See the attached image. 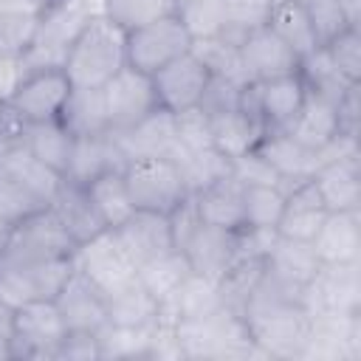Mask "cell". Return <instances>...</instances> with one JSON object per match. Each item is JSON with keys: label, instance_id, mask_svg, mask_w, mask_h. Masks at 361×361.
<instances>
[{"label": "cell", "instance_id": "cell-12", "mask_svg": "<svg viewBox=\"0 0 361 361\" xmlns=\"http://www.w3.org/2000/svg\"><path fill=\"white\" fill-rule=\"evenodd\" d=\"M73 85L68 79V73L62 68L56 71H39V73H28L23 79V85L17 87V93L11 96V102H6L25 124H37V121H56L68 104Z\"/></svg>", "mask_w": 361, "mask_h": 361}, {"label": "cell", "instance_id": "cell-38", "mask_svg": "<svg viewBox=\"0 0 361 361\" xmlns=\"http://www.w3.org/2000/svg\"><path fill=\"white\" fill-rule=\"evenodd\" d=\"M39 11L34 0H0V54H23L34 42Z\"/></svg>", "mask_w": 361, "mask_h": 361}, {"label": "cell", "instance_id": "cell-55", "mask_svg": "<svg viewBox=\"0 0 361 361\" xmlns=\"http://www.w3.org/2000/svg\"><path fill=\"white\" fill-rule=\"evenodd\" d=\"M358 82H353L341 99L336 102V113H338V133L347 135H358V110H361V99H358Z\"/></svg>", "mask_w": 361, "mask_h": 361}, {"label": "cell", "instance_id": "cell-43", "mask_svg": "<svg viewBox=\"0 0 361 361\" xmlns=\"http://www.w3.org/2000/svg\"><path fill=\"white\" fill-rule=\"evenodd\" d=\"M192 54L212 71V76H223L231 79L237 85H245V68L240 59V48L223 37H206V39H195L192 42Z\"/></svg>", "mask_w": 361, "mask_h": 361}, {"label": "cell", "instance_id": "cell-22", "mask_svg": "<svg viewBox=\"0 0 361 361\" xmlns=\"http://www.w3.org/2000/svg\"><path fill=\"white\" fill-rule=\"evenodd\" d=\"M220 307L223 305H220L217 282L192 271L178 285V290L172 296L158 302V324L175 327L178 322H195V319H203V316H209Z\"/></svg>", "mask_w": 361, "mask_h": 361}, {"label": "cell", "instance_id": "cell-23", "mask_svg": "<svg viewBox=\"0 0 361 361\" xmlns=\"http://www.w3.org/2000/svg\"><path fill=\"white\" fill-rule=\"evenodd\" d=\"M305 96H307V85L299 76V71L257 82V107H259L262 127L265 130H285L296 118Z\"/></svg>", "mask_w": 361, "mask_h": 361}, {"label": "cell", "instance_id": "cell-7", "mask_svg": "<svg viewBox=\"0 0 361 361\" xmlns=\"http://www.w3.org/2000/svg\"><path fill=\"white\" fill-rule=\"evenodd\" d=\"M68 336L65 319L54 299H37L14 310V336L8 358H56L62 338Z\"/></svg>", "mask_w": 361, "mask_h": 361}, {"label": "cell", "instance_id": "cell-53", "mask_svg": "<svg viewBox=\"0 0 361 361\" xmlns=\"http://www.w3.org/2000/svg\"><path fill=\"white\" fill-rule=\"evenodd\" d=\"M56 361H102V347L96 333L68 330L56 350Z\"/></svg>", "mask_w": 361, "mask_h": 361}, {"label": "cell", "instance_id": "cell-5", "mask_svg": "<svg viewBox=\"0 0 361 361\" xmlns=\"http://www.w3.org/2000/svg\"><path fill=\"white\" fill-rule=\"evenodd\" d=\"M192 37L183 25V20L178 14L152 20L147 25H138L133 31H127L124 39V51H127V65L152 76L161 68H166L169 62H175L178 56L192 51Z\"/></svg>", "mask_w": 361, "mask_h": 361}, {"label": "cell", "instance_id": "cell-17", "mask_svg": "<svg viewBox=\"0 0 361 361\" xmlns=\"http://www.w3.org/2000/svg\"><path fill=\"white\" fill-rule=\"evenodd\" d=\"M54 302H56V307H59L68 330L99 333L107 324L104 293L79 268H73V274L68 276V282L62 285V290L56 293Z\"/></svg>", "mask_w": 361, "mask_h": 361}, {"label": "cell", "instance_id": "cell-13", "mask_svg": "<svg viewBox=\"0 0 361 361\" xmlns=\"http://www.w3.org/2000/svg\"><path fill=\"white\" fill-rule=\"evenodd\" d=\"M209 79H212V71L192 51L178 56L175 62H169L166 68L152 73L158 107H164L169 113H183L189 107H197L209 87Z\"/></svg>", "mask_w": 361, "mask_h": 361}, {"label": "cell", "instance_id": "cell-33", "mask_svg": "<svg viewBox=\"0 0 361 361\" xmlns=\"http://www.w3.org/2000/svg\"><path fill=\"white\" fill-rule=\"evenodd\" d=\"M23 144L28 147V152L34 158H39L45 166H51L54 172H59L65 178V169H68V161H71V149H73V133L59 118L56 121L25 124Z\"/></svg>", "mask_w": 361, "mask_h": 361}, {"label": "cell", "instance_id": "cell-47", "mask_svg": "<svg viewBox=\"0 0 361 361\" xmlns=\"http://www.w3.org/2000/svg\"><path fill=\"white\" fill-rule=\"evenodd\" d=\"M333 68L347 82H361V28L350 25L324 45Z\"/></svg>", "mask_w": 361, "mask_h": 361}, {"label": "cell", "instance_id": "cell-8", "mask_svg": "<svg viewBox=\"0 0 361 361\" xmlns=\"http://www.w3.org/2000/svg\"><path fill=\"white\" fill-rule=\"evenodd\" d=\"M76 254V243L68 234V228L59 223L51 206L34 212L31 217L20 220L8 237V245L0 259L14 262H39L54 257H71Z\"/></svg>", "mask_w": 361, "mask_h": 361}, {"label": "cell", "instance_id": "cell-52", "mask_svg": "<svg viewBox=\"0 0 361 361\" xmlns=\"http://www.w3.org/2000/svg\"><path fill=\"white\" fill-rule=\"evenodd\" d=\"M240 87L237 82L231 79H223V76H212L209 79V87L200 99V110L209 113V116H217V113H226V110H237L240 107Z\"/></svg>", "mask_w": 361, "mask_h": 361}, {"label": "cell", "instance_id": "cell-27", "mask_svg": "<svg viewBox=\"0 0 361 361\" xmlns=\"http://www.w3.org/2000/svg\"><path fill=\"white\" fill-rule=\"evenodd\" d=\"M0 175H8L20 186H25L45 206L54 203V197L59 195V189L65 183V178L59 172H54L51 166H45L39 158H34L23 141L0 149Z\"/></svg>", "mask_w": 361, "mask_h": 361}, {"label": "cell", "instance_id": "cell-51", "mask_svg": "<svg viewBox=\"0 0 361 361\" xmlns=\"http://www.w3.org/2000/svg\"><path fill=\"white\" fill-rule=\"evenodd\" d=\"M231 178L237 183H243V186H279L282 183L276 169L257 149H251V152H245V155L231 161Z\"/></svg>", "mask_w": 361, "mask_h": 361}, {"label": "cell", "instance_id": "cell-45", "mask_svg": "<svg viewBox=\"0 0 361 361\" xmlns=\"http://www.w3.org/2000/svg\"><path fill=\"white\" fill-rule=\"evenodd\" d=\"M178 17L183 20L192 39L220 37L226 28V6L223 0H186L178 6Z\"/></svg>", "mask_w": 361, "mask_h": 361}, {"label": "cell", "instance_id": "cell-2", "mask_svg": "<svg viewBox=\"0 0 361 361\" xmlns=\"http://www.w3.org/2000/svg\"><path fill=\"white\" fill-rule=\"evenodd\" d=\"M175 336L183 350V358H251V355H259L245 319L226 307H220L203 319H195V322H178Z\"/></svg>", "mask_w": 361, "mask_h": 361}, {"label": "cell", "instance_id": "cell-4", "mask_svg": "<svg viewBox=\"0 0 361 361\" xmlns=\"http://www.w3.org/2000/svg\"><path fill=\"white\" fill-rule=\"evenodd\" d=\"M73 268H76L73 254L39 259V262L0 259V299L14 310L37 299H56Z\"/></svg>", "mask_w": 361, "mask_h": 361}, {"label": "cell", "instance_id": "cell-1", "mask_svg": "<svg viewBox=\"0 0 361 361\" xmlns=\"http://www.w3.org/2000/svg\"><path fill=\"white\" fill-rule=\"evenodd\" d=\"M127 31L118 28L104 14L90 17V23L79 31V37L68 48L65 73L73 87H104L124 65Z\"/></svg>", "mask_w": 361, "mask_h": 361}, {"label": "cell", "instance_id": "cell-46", "mask_svg": "<svg viewBox=\"0 0 361 361\" xmlns=\"http://www.w3.org/2000/svg\"><path fill=\"white\" fill-rule=\"evenodd\" d=\"M96 336H99L102 358H147L152 327L135 330V327H116L107 322Z\"/></svg>", "mask_w": 361, "mask_h": 361}, {"label": "cell", "instance_id": "cell-16", "mask_svg": "<svg viewBox=\"0 0 361 361\" xmlns=\"http://www.w3.org/2000/svg\"><path fill=\"white\" fill-rule=\"evenodd\" d=\"M237 48H240V59L248 82H265V79L299 71V56L268 25L251 28Z\"/></svg>", "mask_w": 361, "mask_h": 361}, {"label": "cell", "instance_id": "cell-19", "mask_svg": "<svg viewBox=\"0 0 361 361\" xmlns=\"http://www.w3.org/2000/svg\"><path fill=\"white\" fill-rule=\"evenodd\" d=\"M127 158L118 149L116 135L107 133H96V135H73V149H71V161L65 169V180L73 186H87L93 178L113 172V169H124Z\"/></svg>", "mask_w": 361, "mask_h": 361}, {"label": "cell", "instance_id": "cell-32", "mask_svg": "<svg viewBox=\"0 0 361 361\" xmlns=\"http://www.w3.org/2000/svg\"><path fill=\"white\" fill-rule=\"evenodd\" d=\"M195 203H197V214L203 223L226 228V231L243 228V183H237L231 175L197 192Z\"/></svg>", "mask_w": 361, "mask_h": 361}, {"label": "cell", "instance_id": "cell-40", "mask_svg": "<svg viewBox=\"0 0 361 361\" xmlns=\"http://www.w3.org/2000/svg\"><path fill=\"white\" fill-rule=\"evenodd\" d=\"M265 274V259H234L228 265V271L217 279V290H220V305L226 310H234L243 316L254 288L259 285Z\"/></svg>", "mask_w": 361, "mask_h": 361}, {"label": "cell", "instance_id": "cell-58", "mask_svg": "<svg viewBox=\"0 0 361 361\" xmlns=\"http://www.w3.org/2000/svg\"><path fill=\"white\" fill-rule=\"evenodd\" d=\"M11 231H14V223H11V220H6V217L0 214V257H3V251H6V245H8Z\"/></svg>", "mask_w": 361, "mask_h": 361}, {"label": "cell", "instance_id": "cell-44", "mask_svg": "<svg viewBox=\"0 0 361 361\" xmlns=\"http://www.w3.org/2000/svg\"><path fill=\"white\" fill-rule=\"evenodd\" d=\"M285 209V192L279 186H243V226L276 228Z\"/></svg>", "mask_w": 361, "mask_h": 361}, {"label": "cell", "instance_id": "cell-15", "mask_svg": "<svg viewBox=\"0 0 361 361\" xmlns=\"http://www.w3.org/2000/svg\"><path fill=\"white\" fill-rule=\"evenodd\" d=\"M113 135L127 161H135V158L180 161V155H183V147L178 144V133H175V113H169L164 107H155L135 127H130L124 133H113Z\"/></svg>", "mask_w": 361, "mask_h": 361}, {"label": "cell", "instance_id": "cell-18", "mask_svg": "<svg viewBox=\"0 0 361 361\" xmlns=\"http://www.w3.org/2000/svg\"><path fill=\"white\" fill-rule=\"evenodd\" d=\"M118 243L124 245V251L130 254V259L138 265L149 262L152 257L175 248L172 240V226H169V214L161 212H147V209H135L118 228H113Z\"/></svg>", "mask_w": 361, "mask_h": 361}, {"label": "cell", "instance_id": "cell-42", "mask_svg": "<svg viewBox=\"0 0 361 361\" xmlns=\"http://www.w3.org/2000/svg\"><path fill=\"white\" fill-rule=\"evenodd\" d=\"M102 14L118 28L133 31L152 20L178 14V0H102Z\"/></svg>", "mask_w": 361, "mask_h": 361}, {"label": "cell", "instance_id": "cell-3", "mask_svg": "<svg viewBox=\"0 0 361 361\" xmlns=\"http://www.w3.org/2000/svg\"><path fill=\"white\" fill-rule=\"evenodd\" d=\"M121 175L135 209L169 214L189 195L183 172L172 158H135L124 164Z\"/></svg>", "mask_w": 361, "mask_h": 361}, {"label": "cell", "instance_id": "cell-48", "mask_svg": "<svg viewBox=\"0 0 361 361\" xmlns=\"http://www.w3.org/2000/svg\"><path fill=\"white\" fill-rule=\"evenodd\" d=\"M302 6L307 11V20L313 25L319 45H327L333 37H338L344 28H350L338 0H302Z\"/></svg>", "mask_w": 361, "mask_h": 361}, {"label": "cell", "instance_id": "cell-34", "mask_svg": "<svg viewBox=\"0 0 361 361\" xmlns=\"http://www.w3.org/2000/svg\"><path fill=\"white\" fill-rule=\"evenodd\" d=\"M85 195H87L90 206L96 209L99 220L104 223V228H118L135 212L121 169H113V172H104V175L93 178L85 186Z\"/></svg>", "mask_w": 361, "mask_h": 361}, {"label": "cell", "instance_id": "cell-6", "mask_svg": "<svg viewBox=\"0 0 361 361\" xmlns=\"http://www.w3.org/2000/svg\"><path fill=\"white\" fill-rule=\"evenodd\" d=\"M245 324L262 358H302L313 316L299 302H288L257 316H245Z\"/></svg>", "mask_w": 361, "mask_h": 361}, {"label": "cell", "instance_id": "cell-49", "mask_svg": "<svg viewBox=\"0 0 361 361\" xmlns=\"http://www.w3.org/2000/svg\"><path fill=\"white\" fill-rule=\"evenodd\" d=\"M175 133L183 152H197L212 147V118L200 107H189L183 113H175Z\"/></svg>", "mask_w": 361, "mask_h": 361}, {"label": "cell", "instance_id": "cell-14", "mask_svg": "<svg viewBox=\"0 0 361 361\" xmlns=\"http://www.w3.org/2000/svg\"><path fill=\"white\" fill-rule=\"evenodd\" d=\"M302 358L358 361L361 358V313H319Z\"/></svg>", "mask_w": 361, "mask_h": 361}, {"label": "cell", "instance_id": "cell-11", "mask_svg": "<svg viewBox=\"0 0 361 361\" xmlns=\"http://www.w3.org/2000/svg\"><path fill=\"white\" fill-rule=\"evenodd\" d=\"M104 104H107V118H110V133H124L135 127L141 118H147L158 107L155 85L152 76L124 65L104 87Z\"/></svg>", "mask_w": 361, "mask_h": 361}, {"label": "cell", "instance_id": "cell-60", "mask_svg": "<svg viewBox=\"0 0 361 361\" xmlns=\"http://www.w3.org/2000/svg\"><path fill=\"white\" fill-rule=\"evenodd\" d=\"M0 110H3V102H0Z\"/></svg>", "mask_w": 361, "mask_h": 361}, {"label": "cell", "instance_id": "cell-57", "mask_svg": "<svg viewBox=\"0 0 361 361\" xmlns=\"http://www.w3.org/2000/svg\"><path fill=\"white\" fill-rule=\"evenodd\" d=\"M341 3V8H344V17H347V23L350 25H361V0H338Z\"/></svg>", "mask_w": 361, "mask_h": 361}, {"label": "cell", "instance_id": "cell-56", "mask_svg": "<svg viewBox=\"0 0 361 361\" xmlns=\"http://www.w3.org/2000/svg\"><path fill=\"white\" fill-rule=\"evenodd\" d=\"M11 336H14V307L0 299V358H8Z\"/></svg>", "mask_w": 361, "mask_h": 361}, {"label": "cell", "instance_id": "cell-50", "mask_svg": "<svg viewBox=\"0 0 361 361\" xmlns=\"http://www.w3.org/2000/svg\"><path fill=\"white\" fill-rule=\"evenodd\" d=\"M45 209V203L31 195L25 186H20L17 180H11L8 175H0V214L6 220H11L14 226L25 217H31L34 212Z\"/></svg>", "mask_w": 361, "mask_h": 361}, {"label": "cell", "instance_id": "cell-30", "mask_svg": "<svg viewBox=\"0 0 361 361\" xmlns=\"http://www.w3.org/2000/svg\"><path fill=\"white\" fill-rule=\"evenodd\" d=\"M212 118V147L217 152H223L226 158H240L251 149H257L259 138L265 135V127L259 118L248 116L245 110H226Z\"/></svg>", "mask_w": 361, "mask_h": 361}, {"label": "cell", "instance_id": "cell-54", "mask_svg": "<svg viewBox=\"0 0 361 361\" xmlns=\"http://www.w3.org/2000/svg\"><path fill=\"white\" fill-rule=\"evenodd\" d=\"M28 76L23 54H0V102H11V96L17 93V87L23 85V79Z\"/></svg>", "mask_w": 361, "mask_h": 361}, {"label": "cell", "instance_id": "cell-36", "mask_svg": "<svg viewBox=\"0 0 361 361\" xmlns=\"http://www.w3.org/2000/svg\"><path fill=\"white\" fill-rule=\"evenodd\" d=\"M265 25L299 56V62L319 48V39L313 34V25L307 20V11H305L302 0H288V3L274 6Z\"/></svg>", "mask_w": 361, "mask_h": 361}, {"label": "cell", "instance_id": "cell-25", "mask_svg": "<svg viewBox=\"0 0 361 361\" xmlns=\"http://www.w3.org/2000/svg\"><path fill=\"white\" fill-rule=\"evenodd\" d=\"M178 251L186 254L195 274L217 282L234 262V231H226V228H217L200 220V226L192 231V237Z\"/></svg>", "mask_w": 361, "mask_h": 361}, {"label": "cell", "instance_id": "cell-20", "mask_svg": "<svg viewBox=\"0 0 361 361\" xmlns=\"http://www.w3.org/2000/svg\"><path fill=\"white\" fill-rule=\"evenodd\" d=\"M257 152L276 169L279 175V189H290L299 180L313 178V172L319 169V155L307 147H302L290 133L285 130H265V135L257 144Z\"/></svg>", "mask_w": 361, "mask_h": 361}, {"label": "cell", "instance_id": "cell-29", "mask_svg": "<svg viewBox=\"0 0 361 361\" xmlns=\"http://www.w3.org/2000/svg\"><path fill=\"white\" fill-rule=\"evenodd\" d=\"M104 305H107V322L116 327L149 330L158 324V299L138 282V276L124 288L104 293Z\"/></svg>", "mask_w": 361, "mask_h": 361}, {"label": "cell", "instance_id": "cell-10", "mask_svg": "<svg viewBox=\"0 0 361 361\" xmlns=\"http://www.w3.org/2000/svg\"><path fill=\"white\" fill-rule=\"evenodd\" d=\"M73 259H76V268L102 293H113V290L124 288L127 282L135 279V271H138L135 262L130 259V254L124 251V245L118 243L113 228H104L96 237L76 245Z\"/></svg>", "mask_w": 361, "mask_h": 361}, {"label": "cell", "instance_id": "cell-24", "mask_svg": "<svg viewBox=\"0 0 361 361\" xmlns=\"http://www.w3.org/2000/svg\"><path fill=\"white\" fill-rule=\"evenodd\" d=\"M319 262H361V209L358 212H327L322 228L313 237Z\"/></svg>", "mask_w": 361, "mask_h": 361}, {"label": "cell", "instance_id": "cell-41", "mask_svg": "<svg viewBox=\"0 0 361 361\" xmlns=\"http://www.w3.org/2000/svg\"><path fill=\"white\" fill-rule=\"evenodd\" d=\"M178 166L183 172L189 195H197V192H203V189H209L217 180L231 175V158H226L214 147H206V149H197V152H183Z\"/></svg>", "mask_w": 361, "mask_h": 361}, {"label": "cell", "instance_id": "cell-28", "mask_svg": "<svg viewBox=\"0 0 361 361\" xmlns=\"http://www.w3.org/2000/svg\"><path fill=\"white\" fill-rule=\"evenodd\" d=\"M285 133H290L302 147L319 152L333 135H338V113H336V102L307 90L296 118L285 127Z\"/></svg>", "mask_w": 361, "mask_h": 361}, {"label": "cell", "instance_id": "cell-39", "mask_svg": "<svg viewBox=\"0 0 361 361\" xmlns=\"http://www.w3.org/2000/svg\"><path fill=\"white\" fill-rule=\"evenodd\" d=\"M189 274H192V265H189L186 254L178 251V248H169V251L152 257L149 262L138 265V271H135L138 282H141L158 302L166 299V296H172V293L178 290V285H180Z\"/></svg>", "mask_w": 361, "mask_h": 361}, {"label": "cell", "instance_id": "cell-26", "mask_svg": "<svg viewBox=\"0 0 361 361\" xmlns=\"http://www.w3.org/2000/svg\"><path fill=\"white\" fill-rule=\"evenodd\" d=\"M310 180L316 183L327 212H358L361 209V155L322 164Z\"/></svg>", "mask_w": 361, "mask_h": 361}, {"label": "cell", "instance_id": "cell-9", "mask_svg": "<svg viewBox=\"0 0 361 361\" xmlns=\"http://www.w3.org/2000/svg\"><path fill=\"white\" fill-rule=\"evenodd\" d=\"M302 307L310 316L319 313H361V262H333L302 290Z\"/></svg>", "mask_w": 361, "mask_h": 361}, {"label": "cell", "instance_id": "cell-21", "mask_svg": "<svg viewBox=\"0 0 361 361\" xmlns=\"http://www.w3.org/2000/svg\"><path fill=\"white\" fill-rule=\"evenodd\" d=\"M324 217H327V209H324V200L316 183L310 178L299 180L290 189H285V209L276 223V234L288 240H299V243H313Z\"/></svg>", "mask_w": 361, "mask_h": 361}, {"label": "cell", "instance_id": "cell-59", "mask_svg": "<svg viewBox=\"0 0 361 361\" xmlns=\"http://www.w3.org/2000/svg\"><path fill=\"white\" fill-rule=\"evenodd\" d=\"M39 8H48V6H54V3H59V0H34Z\"/></svg>", "mask_w": 361, "mask_h": 361}, {"label": "cell", "instance_id": "cell-37", "mask_svg": "<svg viewBox=\"0 0 361 361\" xmlns=\"http://www.w3.org/2000/svg\"><path fill=\"white\" fill-rule=\"evenodd\" d=\"M59 121L73 135L107 133L110 130V118H107V104H104L102 87H73Z\"/></svg>", "mask_w": 361, "mask_h": 361}, {"label": "cell", "instance_id": "cell-35", "mask_svg": "<svg viewBox=\"0 0 361 361\" xmlns=\"http://www.w3.org/2000/svg\"><path fill=\"white\" fill-rule=\"evenodd\" d=\"M51 209L59 217V223L68 228V234L73 237L76 245H82L85 240H90L99 231H104V223L99 220L96 209L90 206V200L85 195V186H73V183L65 180L59 195L54 197Z\"/></svg>", "mask_w": 361, "mask_h": 361}, {"label": "cell", "instance_id": "cell-31", "mask_svg": "<svg viewBox=\"0 0 361 361\" xmlns=\"http://www.w3.org/2000/svg\"><path fill=\"white\" fill-rule=\"evenodd\" d=\"M265 268L274 276H279L296 288H305L319 274L322 262L310 243H299V240H288V237L276 234V240L265 257Z\"/></svg>", "mask_w": 361, "mask_h": 361}]
</instances>
